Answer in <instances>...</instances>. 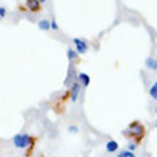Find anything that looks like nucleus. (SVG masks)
Returning a JSON list of instances; mask_svg holds the SVG:
<instances>
[{
    "label": "nucleus",
    "mask_w": 157,
    "mask_h": 157,
    "mask_svg": "<svg viewBox=\"0 0 157 157\" xmlns=\"http://www.w3.org/2000/svg\"><path fill=\"white\" fill-rule=\"evenodd\" d=\"M144 134H146L144 126H143L141 123H139V121H133V123H130V126H128L127 130H124V136L134 139L136 143H139V141L143 140Z\"/></svg>",
    "instance_id": "obj_1"
},
{
    "label": "nucleus",
    "mask_w": 157,
    "mask_h": 157,
    "mask_svg": "<svg viewBox=\"0 0 157 157\" xmlns=\"http://www.w3.org/2000/svg\"><path fill=\"white\" fill-rule=\"evenodd\" d=\"M34 143V139L27 133H21V134H16L13 137V144L17 149H26V147H32Z\"/></svg>",
    "instance_id": "obj_2"
},
{
    "label": "nucleus",
    "mask_w": 157,
    "mask_h": 157,
    "mask_svg": "<svg viewBox=\"0 0 157 157\" xmlns=\"http://www.w3.org/2000/svg\"><path fill=\"white\" fill-rule=\"evenodd\" d=\"M73 43L76 44V52L78 54H83L86 53L87 49H89V44H87V41L84 39H78V37H75L73 39Z\"/></svg>",
    "instance_id": "obj_3"
},
{
    "label": "nucleus",
    "mask_w": 157,
    "mask_h": 157,
    "mask_svg": "<svg viewBox=\"0 0 157 157\" xmlns=\"http://www.w3.org/2000/svg\"><path fill=\"white\" fill-rule=\"evenodd\" d=\"M26 9L33 13L40 12V2L39 0H26Z\"/></svg>",
    "instance_id": "obj_4"
},
{
    "label": "nucleus",
    "mask_w": 157,
    "mask_h": 157,
    "mask_svg": "<svg viewBox=\"0 0 157 157\" xmlns=\"http://www.w3.org/2000/svg\"><path fill=\"white\" fill-rule=\"evenodd\" d=\"M80 89H82V84H80L78 82H75L73 84H71V89H70V100L71 101H76V100H77Z\"/></svg>",
    "instance_id": "obj_5"
},
{
    "label": "nucleus",
    "mask_w": 157,
    "mask_h": 157,
    "mask_svg": "<svg viewBox=\"0 0 157 157\" xmlns=\"http://www.w3.org/2000/svg\"><path fill=\"white\" fill-rule=\"evenodd\" d=\"M77 77H78V83H80L83 87H87L90 84V76L86 75V73H78Z\"/></svg>",
    "instance_id": "obj_6"
},
{
    "label": "nucleus",
    "mask_w": 157,
    "mask_h": 157,
    "mask_svg": "<svg viewBox=\"0 0 157 157\" xmlns=\"http://www.w3.org/2000/svg\"><path fill=\"white\" fill-rule=\"evenodd\" d=\"M106 150H107L109 153H114L119 150V143L116 140H109L106 143Z\"/></svg>",
    "instance_id": "obj_7"
},
{
    "label": "nucleus",
    "mask_w": 157,
    "mask_h": 157,
    "mask_svg": "<svg viewBox=\"0 0 157 157\" xmlns=\"http://www.w3.org/2000/svg\"><path fill=\"white\" fill-rule=\"evenodd\" d=\"M146 67L150 70H157V60L154 57H147L146 59Z\"/></svg>",
    "instance_id": "obj_8"
},
{
    "label": "nucleus",
    "mask_w": 157,
    "mask_h": 157,
    "mask_svg": "<svg viewBox=\"0 0 157 157\" xmlns=\"http://www.w3.org/2000/svg\"><path fill=\"white\" fill-rule=\"evenodd\" d=\"M37 25H39V27H40L41 30H50L52 29V27H50V21L49 20H40Z\"/></svg>",
    "instance_id": "obj_9"
},
{
    "label": "nucleus",
    "mask_w": 157,
    "mask_h": 157,
    "mask_svg": "<svg viewBox=\"0 0 157 157\" xmlns=\"http://www.w3.org/2000/svg\"><path fill=\"white\" fill-rule=\"evenodd\" d=\"M149 93H150V96H151V99L157 100V82H156V83H153V86L150 87Z\"/></svg>",
    "instance_id": "obj_10"
},
{
    "label": "nucleus",
    "mask_w": 157,
    "mask_h": 157,
    "mask_svg": "<svg viewBox=\"0 0 157 157\" xmlns=\"http://www.w3.org/2000/svg\"><path fill=\"white\" fill-rule=\"evenodd\" d=\"M117 157H136V154L130 151V150H123V151H120Z\"/></svg>",
    "instance_id": "obj_11"
},
{
    "label": "nucleus",
    "mask_w": 157,
    "mask_h": 157,
    "mask_svg": "<svg viewBox=\"0 0 157 157\" xmlns=\"http://www.w3.org/2000/svg\"><path fill=\"white\" fill-rule=\"evenodd\" d=\"M77 52L73 49H69L67 50V57H69V60H75V59H77Z\"/></svg>",
    "instance_id": "obj_12"
},
{
    "label": "nucleus",
    "mask_w": 157,
    "mask_h": 157,
    "mask_svg": "<svg viewBox=\"0 0 157 157\" xmlns=\"http://www.w3.org/2000/svg\"><path fill=\"white\" fill-rule=\"evenodd\" d=\"M137 149V143L136 141H130V143H128L127 144V150H130V151H133V153H134V150Z\"/></svg>",
    "instance_id": "obj_13"
},
{
    "label": "nucleus",
    "mask_w": 157,
    "mask_h": 157,
    "mask_svg": "<svg viewBox=\"0 0 157 157\" xmlns=\"http://www.w3.org/2000/svg\"><path fill=\"white\" fill-rule=\"evenodd\" d=\"M50 27L53 30H59V25H57V21H56V19H53V20L50 21Z\"/></svg>",
    "instance_id": "obj_14"
},
{
    "label": "nucleus",
    "mask_w": 157,
    "mask_h": 157,
    "mask_svg": "<svg viewBox=\"0 0 157 157\" xmlns=\"http://www.w3.org/2000/svg\"><path fill=\"white\" fill-rule=\"evenodd\" d=\"M4 16H6V9H4V7H2V6H0V17L3 19Z\"/></svg>",
    "instance_id": "obj_15"
},
{
    "label": "nucleus",
    "mask_w": 157,
    "mask_h": 157,
    "mask_svg": "<svg viewBox=\"0 0 157 157\" xmlns=\"http://www.w3.org/2000/svg\"><path fill=\"white\" fill-rule=\"evenodd\" d=\"M69 132H70V133H77L78 128L76 127V126H70V127H69Z\"/></svg>",
    "instance_id": "obj_16"
},
{
    "label": "nucleus",
    "mask_w": 157,
    "mask_h": 157,
    "mask_svg": "<svg viewBox=\"0 0 157 157\" xmlns=\"http://www.w3.org/2000/svg\"><path fill=\"white\" fill-rule=\"evenodd\" d=\"M39 2H41V3H44V2H46V0H39Z\"/></svg>",
    "instance_id": "obj_17"
},
{
    "label": "nucleus",
    "mask_w": 157,
    "mask_h": 157,
    "mask_svg": "<svg viewBox=\"0 0 157 157\" xmlns=\"http://www.w3.org/2000/svg\"><path fill=\"white\" fill-rule=\"evenodd\" d=\"M156 127H157V121H156Z\"/></svg>",
    "instance_id": "obj_18"
},
{
    "label": "nucleus",
    "mask_w": 157,
    "mask_h": 157,
    "mask_svg": "<svg viewBox=\"0 0 157 157\" xmlns=\"http://www.w3.org/2000/svg\"><path fill=\"white\" fill-rule=\"evenodd\" d=\"M0 20H2V17H0Z\"/></svg>",
    "instance_id": "obj_19"
}]
</instances>
